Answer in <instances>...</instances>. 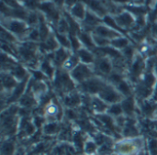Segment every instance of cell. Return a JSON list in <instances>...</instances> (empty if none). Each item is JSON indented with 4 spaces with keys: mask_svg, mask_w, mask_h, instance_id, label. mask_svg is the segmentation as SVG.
I'll return each mask as SVG.
<instances>
[{
    "mask_svg": "<svg viewBox=\"0 0 157 155\" xmlns=\"http://www.w3.org/2000/svg\"><path fill=\"white\" fill-rule=\"evenodd\" d=\"M42 69H43V71H44L46 74H52V67H51V65L49 64L48 62H45L43 63Z\"/></svg>",
    "mask_w": 157,
    "mask_h": 155,
    "instance_id": "4dcf8cb0",
    "label": "cell"
},
{
    "mask_svg": "<svg viewBox=\"0 0 157 155\" xmlns=\"http://www.w3.org/2000/svg\"><path fill=\"white\" fill-rule=\"evenodd\" d=\"M75 61L73 60V59H70V60H67L66 62H65V67H67V68H70V67H73L74 65H75Z\"/></svg>",
    "mask_w": 157,
    "mask_h": 155,
    "instance_id": "d590c367",
    "label": "cell"
},
{
    "mask_svg": "<svg viewBox=\"0 0 157 155\" xmlns=\"http://www.w3.org/2000/svg\"><path fill=\"white\" fill-rule=\"evenodd\" d=\"M68 28L67 22H65L64 20H61V22L59 23V30L60 31H65Z\"/></svg>",
    "mask_w": 157,
    "mask_h": 155,
    "instance_id": "836d02e7",
    "label": "cell"
},
{
    "mask_svg": "<svg viewBox=\"0 0 157 155\" xmlns=\"http://www.w3.org/2000/svg\"><path fill=\"white\" fill-rule=\"evenodd\" d=\"M60 125L56 122H49L43 126V133L45 135H54L60 132Z\"/></svg>",
    "mask_w": 157,
    "mask_h": 155,
    "instance_id": "3957f363",
    "label": "cell"
},
{
    "mask_svg": "<svg viewBox=\"0 0 157 155\" xmlns=\"http://www.w3.org/2000/svg\"><path fill=\"white\" fill-rule=\"evenodd\" d=\"M40 8L41 10H43L45 13H47L48 15L52 16L53 18H58V13L55 11L53 6L52 5V3H49V2H46V3H43L40 6Z\"/></svg>",
    "mask_w": 157,
    "mask_h": 155,
    "instance_id": "52a82bcc",
    "label": "cell"
},
{
    "mask_svg": "<svg viewBox=\"0 0 157 155\" xmlns=\"http://www.w3.org/2000/svg\"><path fill=\"white\" fill-rule=\"evenodd\" d=\"M57 38H58V40H59V41L63 45V46H69V40L66 39V37H64V36H63V35H57Z\"/></svg>",
    "mask_w": 157,
    "mask_h": 155,
    "instance_id": "f546056e",
    "label": "cell"
},
{
    "mask_svg": "<svg viewBox=\"0 0 157 155\" xmlns=\"http://www.w3.org/2000/svg\"><path fill=\"white\" fill-rule=\"evenodd\" d=\"M65 155H73V154H72L71 153H69V152H67V153H66V154H65Z\"/></svg>",
    "mask_w": 157,
    "mask_h": 155,
    "instance_id": "b9f144b4",
    "label": "cell"
},
{
    "mask_svg": "<svg viewBox=\"0 0 157 155\" xmlns=\"http://www.w3.org/2000/svg\"><path fill=\"white\" fill-rule=\"evenodd\" d=\"M65 59H66V53H65V51L63 49H60L57 51V53H56V60L59 61V62H62V61H63Z\"/></svg>",
    "mask_w": 157,
    "mask_h": 155,
    "instance_id": "484cf974",
    "label": "cell"
},
{
    "mask_svg": "<svg viewBox=\"0 0 157 155\" xmlns=\"http://www.w3.org/2000/svg\"><path fill=\"white\" fill-rule=\"evenodd\" d=\"M148 153L157 155V139H150L148 142Z\"/></svg>",
    "mask_w": 157,
    "mask_h": 155,
    "instance_id": "9a60e30c",
    "label": "cell"
},
{
    "mask_svg": "<svg viewBox=\"0 0 157 155\" xmlns=\"http://www.w3.org/2000/svg\"><path fill=\"white\" fill-rule=\"evenodd\" d=\"M104 22L107 23L109 26H110V27H112V28H116V29L121 31V28H120V26L118 25V23H116L115 20H114L113 18H111L110 17H104Z\"/></svg>",
    "mask_w": 157,
    "mask_h": 155,
    "instance_id": "d6986e66",
    "label": "cell"
},
{
    "mask_svg": "<svg viewBox=\"0 0 157 155\" xmlns=\"http://www.w3.org/2000/svg\"><path fill=\"white\" fill-rule=\"evenodd\" d=\"M102 97L106 101L115 102V101H117L119 99V95L116 92H114L113 90H111V89H107V90H104Z\"/></svg>",
    "mask_w": 157,
    "mask_h": 155,
    "instance_id": "30bf717a",
    "label": "cell"
},
{
    "mask_svg": "<svg viewBox=\"0 0 157 155\" xmlns=\"http://www.w3.org/2000/svg\"><path fill=\"white\" fill-rule=\"evenodd\" d=\"M45 46H46L49 50H53L54 48L57 47V43L54 41L53 39H50V40H48L46 41Z\"/></svg>",
    "mask_w": 157,
    "mask_h": 155,
    "instance_id": "83f0119b",
    "label": "cell"
},
{
    "mask_svg": "<svg viewBox=\"0 0 157 155\" xmlns=\"http://www.w3.org/2000/svg\"><path fill=\"white\" fill-rule=\"evenodd\" d=\"M48 34V30H47V28L46 26L44 25L43 22H41L40 24V36L41 37V39H45L46 36Z\"/></svg>",
    "mask_w": 157,
    "mask_h": 155,
    "instance_id": "4316f807",
    "label": "cell"
},
{
    "mask_svg": "<svg viewBox=\"0 0 157 155\" xmlns=\"http://www.w3.org/2000/svg\"><path fill=\"white\" fill-rule=\"evenodd\" d=\"M119 89L121 93H123L124 95H130V87L129 85L124 83V82H120L119 83Z\"/></svg>",
    "mask_w": 157,
    "mask_h": 155,
    "instance_id": "cb8c5ba5",
    "label": "cell"
},
{
    "mask_svg": "<svg viewBox=\"0 0 157 155\" xmlns=\"http://www.w3.org/2000/svg\"><path fill=\"white\" fill-rule=\"evenodd\" d=\"M112 44H113L115 47H118V48H123V47L127 46V44H128V40H125V39H117V40H112Z\"/></svg>",
    "mask_w": 157,
    "mask_h": 155,
    "instance_id": "603a6c76",
    "label": "cell"
},
{
    "mask_svg": "<svg viewBox=\"0 0 157 155\" xmlns=\"http://www.w3.org/2000/svg\"><path fill=\"white\" fill-rule=\"evenodd\" d=\"M76 0H65V3L68 5V6H73L74 4H75Z\"/></svg>",
    "mask_w": 157,
    "mask_h": 155,
    "instance_id": "60d3db41",
    "label": "cell"
},
{
    "mask_svg": "<svg viewBox=\"0 0 157 155\" xmlns=\"http://www.w3.org/2000/svg\"><path fill=\"white\" fill-rule=\"evenodd\" d=\"M79 56H80L81 60L85 62H93L92 54L86 50H80L79 51Z\"/></svg>",
    "mask_w": 157,
    "mask_h": 155,
    "instance_id": "2e32d148",
    "label": "cell"
},
{
    "mask_svg": "<svg viewBox=\"0 0 157 155\" xmlns=\"http://www.w3.org/2000/svg\"><path fill=\"white\" fill-rule=\"evenodd\" d=\"M70 39H71V41H72V43H73V46L76 49V48H78V46H79V43L77 42V40H76V39L75 38V37H73L72 35L70 36Z\"/></svg>",
    "mask_w": 157,
    "mask_h": 155,
    "instance_id": "8d00e7d4",
    "label": "cell"
},
{
    "mask_svg": "<svg viewBox=\"0 0 157 155\" xmlns=\"http://www.w3.org/2000/svg\"><path fill=\"white\" fill-rule=\"evenodd\" d=\"M25 3L30 8H34L37 6V0H26Z\"/></svg>",
    "mask_w": 157,
    "mask_h": 155,
    "instance_id": "e575fe53",
    "label": "cell"
},
{
    "mask_svg": "<svg viewBox=\"0 0 157 155\" xmlns=\"http://www.w3.org/2000/svg\"><path fill=\"white\" fill-rule=\"evenodd\" d=\"M98 145L97 142L93 140H87L85 142L84 145V152L87 155H94L98 153Z\"/></svg>",
    "mask_w": 157,
    "mask_h": 155,
    "instance_id": "277c9868",
    "label": "cell"
},
{
    "mask_svg": "<svg viewBox=\"0 0 157 155\" xmlns=\"http://www.w3.org/2000/svg\"><path fill=\"white\" fill-rule=\"evenodd\" d=\"M109 113L113 116H121L122 113V108L119 105H114L110 108L109 109Z\"/></svg>",
    "mask_w": 157,
    "mask_h": 155,
    "instance_id": "7402d4cb",
    "label": "cell"
},
{
    "mask_svg": "<svg viewBox=\"0 0 157 155\" xmlns=\"http://www.w3.org/2000/svg\"><path fill=\"white\" fill-rule=\"evenodd\" d=\"M98 21H99V19L96 16H94V15H92L90 13L86 14V23H87L89 25H95Z\"/></svg>",
    "mask_w": 157,
    "mask_h": 155,
    "instance_id": "ffe728a7",
    "label": "cell"
},
{
    "mask_svg": "<svg viewBox=\"0 0 157 155\" xmlns=\"http://www.w3.org/2000/svg\"><path fill=\"white\" fill-rule=\"evenodd\" d=\"M100 88H101V85H100L99 82L97 80H92L86 84V89L90 93L98 92L100 90Z\"/></svg>",
    "mask_w": 157,
    "mask_h": 155,
    "instance_id": "4fadbf2b",
    "label": "cell"
},
{
    "mask_svg": "<svg viewBox=\"0 0 157 155\" xmlns=\"http://www.w3.org/2000/svg\"><path fill=\"white\" fill-rule=\"evenodd\" d=\"M132 22H133V18L128 13L122 14L119 16L117 18V23L118 25H121V26H130Z\"/></svg>",
    "mask_w": 157,
    "mask_h": 155,
    "instance_id": "ba28073f",
    "label": "cell"
},
{
    "mask_svg": "<svg viewBox=\"0 0 157 155\" xmlns=\"http://www.w3.org/2000/svg\"><path fill=\"white\" fill-rule=\"evenodd\" d=\"M38 37H39V32L37 30L32 31V33L30 34V39H32V40H37Z\"/></svg>",
    "mask_w": 157,
    "mask_h": 155,
    "instance_id": "ab89813d",
    "label": "cell"
},
{
    "mask_svg": "<svg viewBox=\"0 0 157 155\" xmlns=\"http://www.w3.org/2000/svg\"><path fill=\"white\" fill-rule=\"evenodd\" d=\"M8 28L10 30H12L13 32H15V33H22V32L25 31L26 26L22 22H19V21H12V22H10V24L8 26Z\"/></svg>",
    "mask_w": 157,
    "mask_h": 155,
    "instance_id": "9c48e42d",
    "label": "cell"
},
{
    "mask_svg": "<svg viewBox=\"0 0 157 155\" xmlns=\"http://www.w3.org/2000/svg\"><path fill=\"white\" fill-rule=\"evenodd\" d=\"M4 83L6 87H12L15 85V81L10 77H6V79H4Z\"/></svg>",
    "mask_w": 157,
    "mask_h": 155,
    "instance_id": "d6a6232c",
    "label": "cell"
},
{
    "mask_svg": "<svg viewBox=\"0 0 157 155\" xmlns=\"http://www.w3.org/2000/svg\"><path fill=\"white\" fill-rule=\"evenodd\" d=\"M116 151L119 154L121 155H129L133 153L135 150L137 149L135 142L132 141H126V142H121L116 144L115 146Z\"/></svg>",
    "mask_w": 157,
    "mask_h": 155,
    "instance_id": "6da1fadb",
    "label": "cell"
},
{
    "mask_svg": "<svg viewBox=\"0 0 157 155\" xmlns=\"http://www.w3.org/2000/svg\"><path fill=\"white\" fill-rule=\"evenodd\" d=\"M80 40L86 45V46H89V47H93V41H92V40H91V38L87 35V34H86V33H81L80 34Z\"/></svg>",
    "mask_w": 157,
    "mask_h": 155,
    "instance_id": "44dd1931",
    "label": "cell"
},
{
    "mask_svg": "<svg viewBox=\"0 0 157 155\" xmlns=\"http://www.w3.org/2000/svg\"><path fill=\"white\" fill-rule=\"evenodd\" d=\"M123 134L128 138H135L138 136V130L132 123L127 122L123 129Z\"/></svg>",
    "mask_w": 157,
    "mask_h": 155,
    "instance_id": "5b68a950",
    "label": "cell"
},
{
    "mask_svg": "<svg viewBox=\"0 0 157 155\" xmlns=\"http://www.w3.org/2000/svg\"><path fill=\"white\" fill-rule=\"evenodd\" d=\"M99 68L104 73H109L110 69H111V65H110V63L107 60H102L99 62Z\"/></svg>",
    "mask_w": 157,
    "mask_h": 155,
    "instance_id": "ac0fdd59",
    "label": "cell"
},
{
    "mask_svg": "<svg viewBox=\"0 0 157 155\" xmlns=\"http://www.w3.org/2000/svg\"><path fill=\"white\" fill-rule=\"evenodd\" d=\"M37 21V17H36V15H30L29 17V22L30 23V24H33V23H35Z\"/></svg>",
    "mask_w": 157,
    "mask_h": 155,
    "instance_id": "74e56055",
    "label": "cell"
},
{
    "mask_svg": "<svg viewBox=\"0 0 157 155\" xmlns=\"http://www.w3.org/2000/svg\"><path fill=\"white\" fill-rule=\"evenodd\" d=\"M84 1L85 3H86L94 11H96L97 13L98 14H102L104 13V8L102 7V6L100 5V3L97 0H82Z\"/></svg>",
    "mask_w": 157,
    "mask_h": 155,
    "instance_id": "7c38bea8",
    "label": "cell"
},
{
    "mask_svg": "<svg viewBox=\"0 0 157 155\" xmlns=\"http://www.w3.org/2000/svg\"><path fill=\"white\" fill-rule=\"evenodd\" d=\"M72 14L74 16H75L78 18H84L85 17V9L84 6L81 4H76L74 6L73 9H72Z\"/></svg>",
    "mask_w": 157,
    "mask_h": 155,
    "instance_id": "5bb4252c",
    "label": "cell"
},
{
    "mask_svg": "<svg viewBox=\"0 0 157 155\" xmlns=\"http://www.w3.org/2000/svg\"><path fill=\"white\" fill-rule=\"evenodd\" d=\"M94 108L97 110V111H98V112H101V111H103L105 108H106V106H105V104L103 103V101H101V100H95L94 101Z\"/></svg>",
    "mask_w": 157,
    "mask_h": 155,
    "instance_id": "d4e9b609",
    "label": "cell"
},
{
    "mask_svg": "<svg viewBox=\"0 0 157 155\" xmlns=\"http://www.w3.org/2000/svg\"><path fill=\"white\" fill-rule=\"evenodd\" d=\"M87 75H89V70H87L86 66H78L73 73V76L76 80H83Z\"/></svg>",
    "mask_w": 157,
    "mask_h": 155,
    "instance_id": "8992f818",
    "label": "cell"
},
{
    "mask_svg": "<svg viewBox=\"0 0 157 155\" xmlns=\"http://www.w3.org/2000/svg\"><path fill=\"white\" fill-rule=\"evenodd\" d=\"M96 42L98 44V45H100V46H105L106 44H108L109 43V41L107 40H105V38H102V37H97L96 39Z\"/></svg>",
    "mask_w": 157,
    "mask_h": 155,
    "instance_id": "1f68e13d",
    "label": "cell"
},
{
    "mask_svg": "<svg viewBox=\"0 0 157 155\" xmlns=\"http://www.w3.org/2000/svg\"><path fill=\"white\" fill-rule=\"evenodd\" d=\"M123 110L127 113V114H132L133 111V102L131 99L126 100L125 102H123V106H122Z\"/></svg>",
    "mask_w": 157,
    "mask_h": 155,
    "instance_id": "e0dca14e",
    "label": "cell"
},
{
    "mask_svg": "<svg viewBox=\"0 0 157 155\" xmlns=\"http://www.w3.org/2000/svg\"><path fill=\"white\" fill-rule=\"evenodd\" d=\"M24 74H25V72H24V70H23L21 67H17V68L14 70V75H15L16 77L21 78V77L24 76Z\"/></svg>",
    "mask_w": 157,
    "mask_h": 155,
    "instance_id": "f1b7e54d",
    "label": "cell"
},
{
    "mask_svg": "<svg viewBox=\"0 0 157 155\" xmlns=\"http://www.w3.org/2000/svg\"><path fill=\"white\" fill-rule=\"evenodd\" d=\"M124 53H125V55L127 56V57H131L132 55V50L131 49V48H126L125 50H124Z\"/></svg>",
    "mask_w": 157,
    "mask_h": 155,
    "instance_id": "f35d334b",
    "label": "cell"
},
{
    "mask_svg": "<svg viewBox=\"0 0 157 155\" xmlns=\"http://www.w3.org/2000/svg\"><path fill=\"white\" fill-rule=\"evenodd\" d=\"M156 9H157V6H156Z\"/></svg>",
    "mask_w": 157,
    "mask_h": 155,
    "instance_id": "7bdbcfd3",
    "label": "cell"
},
{
    "mask_svg": "<svg viewBox=\"0 0 157 155\" xmlns=\"http://www.w3.org/2000/svg\"><path fill=\"white\" fill-rule=\"evenodd\" d=\"M37 155H40V154H37Z\"/></svg>",
    "mask_w": 157,
    "mask_h": 155,
    "instance_id": "ee69618b",
    "label": "cell"
},
{
    "mask_svg": "<svg viewBox=\"0 0 157 155\" xmlns=\"http://www.w3.org/2000/svg\"><path fill=\"white\" fill-rule=\"evenodd\" d=\"M16 144L12 141H6L1 146V155H16Z\"/></svg>",
    "mask_w": 157,
    "mask_h": 155,
    "instance_id": "7a4b0ae2",
    "label": "cell"
},
{
    "mask_svg": "<svg viewBox=\"0 0 157 155\" xmlns=\"http://www.w3.org/2000/svg\"><path fill=\"white\" fill-rule=\"evenodd\" d=\"M97 33L102 38H109V37L112 38V37H116L118 35L113 30H110L105 27H98L97 28Z\"/></svg>",
    "mask_w": 157,
    "mask_h": 155,
    "instance_id": "8fae6325",
    "label": "cell"
}]
</instances>
